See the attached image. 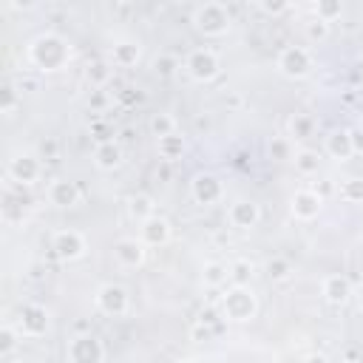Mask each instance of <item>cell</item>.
<instances>
[{
    "instance_id": "5b68a950",
    "label": "cell",
    "mask_w": 363,
    "mask_h": 363,
    "mask_svg": "<svg viewBox=\"0 0 363 363\" xmlns=\"http://www.w3.org/2000/svg\"><path fill=\"white\" fill-rule=\"evenodd\" d=\"M68 363H105V346L96 335H74L65 346Z\"/></svg>"
},
{
    "instance_id": "4fadbf2b",
    "label": "cell",
    "mask_w": 363,
    "mask_h": 363,
    "mask_svg": "<svg viewBox=\"0 0 363 363\" xmlns=\"http://www.w3.org/2000/svg\"><path fill=\"white\" fill-rule=\"evenodd\" d=\"M9 179L20 184H34L40 179V159L34 153H17L9 162Z\"/></svg>"
},
{
    "instance_id": "8992f818",
    "label": "cell",
    "mask_w": 363,
    "mask_h": 363,
    "mask_svg": "<svg viewBox=\"0 0 363 363\" xmlns=\"http://www.w3.org/2000/svg\"><path fill=\"white\" fill-rule=\"evenodd\" d=\"M184 68L196 82H210L218 77L221 62H218V54L213 48H193L184 60Z\"/></svg>"
},
{
    "instance_id": "7bdbcfd3",
    "label": "cell",
    "mask_w": 363,
    "mask_h": 363,
    "mask_svg": "<svg viewBox=\"0 0 363 363\" xmlns=\"http://www.w3.org/2000/svg\"><path fill=\"white\" fill-rule=\"evenodd\" d=\"M303 363H329V357H326V354H320V352H312V354H306V357H303Z\"/></svg>"
},
{
    "instance_id": "d6986e66",
    "label": "cell",
    "mask_w": 363,
    "mask_h": 363,
    "mask_svg": "<svg viewBox=\"0 0 363 363\" xmlns=\"http://www.w3.org/2000/svg\"><path fill=\"white\" fill-rule=\"evenodd\" d=\"M326 153H329L332 159H337V162H346V159H352V156H354V150H352V139H349V130H343V128L332 130V133L326 136Z\"/></svg>"
},
{
    "instance_id": "f6af8a7d",
    "label": "cell",
    "mask_w": 363,
    "mask_h": 363,
    "mask_svg": "<svg viewBox=\"0 0 363 363\" xmlns=\"http://www.w3.org/2000/svg\"><path fill=\"white\" fill-rule=\"evenodd\" d=\"M173 363H199L196 357H179V360H173Z\"/></svg>"
},
{
    "instance_id": "f1b7e54d",
    "label": "cell",
    "mask_w": 363,
    "mask_h": 363,
    "mask_svg": "<svg viewBox=\"0 0 363 363\" xmlns=\"http://www.w3.org/2000/svg\"><path fill=\"white\" fill-rule=\"evenodd\" d=\"M250 278H252V264L247 258H235L230 264V284L233 286H250Z\"/></svg>"
},
{
    "instance_id": "c3c4849f",
    "label": "cell",
    "mask_w": 363,
    "mask_h": 363,
    "mask_svg": "<svg viewBox=\"0 0 363 363\" xmlns=\"http://www.w3.org/2000/svg\"><path fill=\"white\" fill-rule=\"evenodd\" d=\"M360 278H363V258H360Z\"/></svg>"
},
{
    "instance_id": "d6a6232c",
    "label": "cell",
    "mask_w": 363,
    "mask_h": 363,
    "mask_svg": "<svg viewBox=\"0 0 363 363\" xmlns=\"http://www.w3.org/2000/svg\"><path fill=\"white\" fill-rule=\"evenodd\" d=\"M340 196H343V201L363 204V179H346L340 184Z\"/></svg>"
},
{
    "instance_id": "6da1fadb",
    "label": "cell",
    "mask_w": 363,
    "mask_h": 363,
    "mask_svg": "<svg viewBox=\"0 0 363 363\" xmlns=\"http://www.w3.org/2000/svg\"><path fill=\"white\" fill-rule=\"evenodd\" d=\"M28 60H31V65H34L37 71H60V68H65L68 60H71V45H68L60 34L45 31V34H40V37L31 40V45H28Z\"/></svg>"
},
{
    "instance_id": "3957f363",
    "label": "cell",
    "mask_w": 363,
    "mask_h": 363,
    "mask_svg": "<svg viewBox=\"0 0 363 363\" xmlns=\"http://www.w3.org/2000/svg\"><path fill=\"white\" fill-rule=\"evenodd\" d=\"M193 26L204 37H224L233 26V17L224 3H201L193 11Z\"/></svg>"
},
{
    "instance_id": "ffe728a7",
    "label": "cell",
    "mask_w": 363,
    "mask_h": 363,
    "mask_svg": "<svg viewBox=\"0 0 363 363\" xmlns=\"http://www.w3.org/2000/svg\"><path fill=\"white\" fill-rule=\"evenodd\" d=\"M139 57H142V48H139V43H133V40H119V43L111 45V60H113V65L130 68V65L139 62Z\"/></svg>"
},
{
    "instance_id": "f546056e",
    "label": "cell",
    "mask_w": 363,
    "mask_h": 363,
    "mask_svg": "<svg viewBox=\"0 0 363 363\" xmlns=\"http://www.w3.org/2000/svg\"><path fill=\"white\" fill-rule=\"evenodd\" d=\"M267 150H269V159H275V162H292L295 159L292 156V142L286 136H272Z\"/></svg>"
},
{
    "instance_id": "5bb4252c",
    "label": "cell",
    "mask_w": 363,
    "mask_h": 363,
    "mask_svg": "<svg viewBox=\"0 0 363 363\" xmlns=\"http://www.w3.org/2000/svg\"><path fill=\"white\" fill-rule=\"evenodd\" d=\"M167 238H170V221L167 218L150 216L147 221L139 224V241L145 247H162V244H167Z\"/></svg>"
},
{
    "instance_id": "d590c367",
    "label": "cell",
    "mask_w": 363,
    "mask_h": 363,
    "mask_svg": "<svg viewBox=\"0 0 363 363\" xmlns=\"http://www.w3.org/2000/svg\"><path fill=\"white\" fill-rule=\"evenodd\" d=\"M60 156V142L54 136H45L40 145H37V159H45V162H54Z\"/></svg>"
},
{
    "instance_id": "7dc6e473",
    "label": "cell",
    "mask_w": 363,
    "mask_h": 363,
    "mask_svg": "<svg viewBox=\"0 0 363 363\" xmlns=\"http://www.w3.org/2000/svg\"><path fill=\"white\" fill-rule=\"evenodd\" d=\"M357 71H360V77H363V57H360V62H357Z\"/></svg>"
},
{
    "instance_id": "9c48e42d",
    "label": "cell",
    "mask_w": 363,
    "mask_h": 363,
    "mask_svg": "<svg viewBox=\"0 0 363 363\" xmlns=\"http://www.w3.org/2000/svg\"><path fill=\"white\" fill-rule=\"evenodd\" d=\"M190 196L196 199V204L210 207V204L221 201V196H224V184H221V179L213 176V173H196L193 182H190Z\"/></svg>"
},
{
    "instance_id": "f35d334b",
    "label": "cell",
    "mask_w": 363,
    "mask_h": 363,
    "mask_svg": "<svg viewBox=\"0 0 363 363\" xmlns=\"http://www.w3.org/2000/svg\"><path fill=\"white\" fill-rule=\"evenodd\" d=\"M14 88H17L20 94H34V91H40V79H37V77H20Z\"/></svg>"
},
{
    "instance_id": "2e32d148",
    "label": "cell",
    "mask_w": 363,
    "mask_h": 363,
    "mask_svg": "<svg viewBox=\"0 0 363 363\" xmlns=\"http://www.w3.org/2000/svg\"><path fill=\"white\" fill-rule=\"evenodd\" d=\"M320 295H323L329 303L343 306V303L349 301V295H352V281H349L346 275H340V272L326 275V278L320 281Z\"/></svg>"
},
{
    "instance_id": "83f0119b",
    "label": "cell",
    "mask_w": 363,
    "mask_h": 363,
    "mask_svg": "<svg viewBox=\"0 0 363 363\" xmlns=\"http://www.w3.org/2000/svg\"><path fill=\"white\" fill-rule=\"evenodd\" d=\"M264 272H267L269 281H286V278L292 275V264H289V258L275 255V258H269V261L264 264Z\"/></svg>"
},
{
    "instance_id": "ab89813d",
    "label": "cell",
    "mask_w": 363,
    "mask_h": 363,
    "mask_svg": "<svg viewBox=\"0 0 363 363\" xmlns=\"http://www.w3.org/2000/svg\"><path fill=\"white\" fill-rule=\"evenodd\" d=\"M349 139H352V150L363 153V128H349Z\"/></svg>"
},
{
    "instance_id": "603a6c76",
    "label": "cell",
    "mask_w": 363,
    "mask_h": 363,
    "mask_svg": "<svg viewBox=\"0 0 363 363\" xmlns=\"http://www.w3.org/2000/svg\"><path fill=\"white\" fill-rule=\"evenodd\" d=\"M156 150H159V156H162L164 162H176V159L184 153V136L170 133V136H164V139H156Z\"/></svg>"
},
{
    "instance_id": "4dcf8cb0",
    "label": "cell",
    "mask_w": 363,
    "mask_h": 363,
    "mask_svg": "<svg viewBox=\"0 0 363 363\" xmlns=\"http://www.w3.org/2000/svg\"><path fill=\"white\" fill-rule=\"evenodd\" d=\"M150 133H153L156 139H164V136L176 133V119H173L170 113H153V116H150Z\"/></svg>"
},
{
    "instance_id": "b9f144b4",
    "label": "cell",
    "mask_w": 363,
    "mask_h": 363,
    "mask_svg": "<svg viewBox=\"0 0 363 363\" xmlns=\"http://www.w3.org/2000/svg\"><path fill=\"white\" fill-rule=\"evenodd\" d=\"M119 99H122V102H128V105H133V102H139V99H142V94H139V91L133 94V88H125V91H119Z\"/></svg>"
},
{
    "instance_id": "60d3db41",
    "label": "cell",
    "mask_w": 363,
    "mask_h": 363,
    "mask_svg": "<svg viewBox=\"0 0 363 363\" xmlns=\"http://www.w3.org/2000/svg\"><path fill=\"white\" fill-rule=\"evenodd\" d=\"M199 323H204V326H216V329H218V315H216V309H204V312L199 315Z\"/></svg>"
},
{
    "instance_id": "277c9868",
    "label": "cell",
    "mask_w": 363,
    "mask_h": 363,
    "mask_svg": "<svg viewBox=\"0 0 363 363\" xmlns=\"http://www.w3.org/2000/svg\"><path fill=\"white\" fill-rule=\"evenodd\" d=\"M275 65H278V71H281L286 79H303V77L312 74L315 60H312L309 48H303V45H284V48L278 51Z\"/></svg>"
},
{
    "instance_id": "4316f807",
    "label": "cell",
    "mask_w": 363,
    "mask_h": 363,
    "mask_svg": "<svg viewBox=\"0 0 363 363\" xmlns=\"http://www.w3.org/2000/svg\"><path fill=\"white\" fill-rule=\"evenodd\" d=\"M292 162H295V170L303 173V176H312V173H318V167H320V156H318L315 150H306V147L298 150Z\"/></svg>"
},
{
    "instance_id": "ac0fdd59",
    "label": "cell",
    "mask_w": 363,
    "mask_h": 363,
    "mask_svg": "<svg viewBox=\"0 0 363 363\" xmlns=\"http://www.w3.org/2000/svg\"><path fill=\"white\" fill-rule=\"evenodd\" d=\"M94 164L99 170H116L122 164V147H119V142H113V139L99 142L94 147Z\"/></svg>"
},
{
    "instance_id": "ba28073f",
    "label": "cell",
    "mask_w": 363,
    "mask_h": 363,
    "mask_svg": "<svg viewBox=\"0 0 363 363\" xmlns=\"http://www.w3.org/2000/svg\"><path fill=\"white\" fill-rule=\"evenodd\" d=\"M94 301H96V309H99L102 315H108V318L125 315V312H128V303H130L128 289L119 286V284H102V286L96 289Z\"/></svg>"
},
{
    "instance_id": "44dd1931",
    "label": "cell",
    "mask_w": 363,
    "mask_h": 363,
    "mask_svg": "<svg viewBox=\"0 0 363 363\" xmlns=\"http://www.w3.org/2000/svg\"><path fill=\"white\" fill-rule=\"evenodd\" d=\"M128 216L136 218L139 224L147 221L150 216H156V201H153V196H147V193L130 196V199H128Z\"/></svg>"
},
{
    "instance_id": "52a82bcc",
    "label": "cell",
    "mask_w": 363,
    "mask_h": 363,
    "mask_svg": "<svg viewBox=\"0 0 363 363\" xmlns=\"http://www.w3.org/2000/svg\"><path fill=\"white\" fill-rule=\"evenodd\" d=\"M51 250H54V255L60 261H77V258L85 255L88 244H85V235L79 230H71L68 227V230H57L51 235Z\"/></svg>"
},
{
    "instance_id": "cb8c5ba5",
    "label": "cell",
    "mask_w": 363,
    "mask_h": 363,
    "mask_svg": "<svg viewBox=\"0 0 363 363\" xmlns=\"http://www.w3.org/2000/svg\"><path fill=\"white\" fill-rule=\"evenodd\" d=\"M312 11H315L318 20H323V23L332 26V23L343 14V3H340V0H318V3L312 6Z\"/></svg>"
},
{
    "instance_id": "bcb514c9",
    "label": "cell",
    "mask_w": 363,
    "mask_h": 363,
    "mask_svg": "<svg viewBox=\"0 0 363 363\" xmlns=\"http://www.w3.org/2000/svg\"><path fill=\"white\" fill-rule=\"evenodd\" d=\"M357 301H360V309H363V281H360V289H357Z\"/></svg>"
},
{
    "instance_id": "74e56055",
    "label": "cell",
    "mask_w": 363,
    "mask_h": 363,
    "mask_svg": "<svg viewBox=\"0 0 363 363\" xmlns=\"http://www.w3.org/2000/svg\"><path fill=\"white\" fill-rule=\"evenodd\" d=\"M258 9H261L264 14H269V17H278V14L289 11V3H286V0H261Z\"/></svg>"
},
{
    "instance_id": "e0dca14e",
    "label": "cell",
    "mask_w": 363,
    "mask_h": 363,
    "mask_svg": "<svg viewBox=\"0 0 363 363\" xmlns=\"http://www.w3.org/2000/svg\"><path fill=\"white\" fill-rule=\"evenodd\" d=\"M113 255L122 267L133 269V267H142L145 264V244L139 238H119L113 244Z\"/></svg>"
},
{
    "instance_id": "8fae6325",
    "label": "cell",
    "mask_w": 363,
    "mask_h": 363,
    "mask_svg": "<svg viewBox=\"0 0 363 363\" xmlns=\"http://www.w3.org/2000/svg\"><path fill=\"white\" fill-rule=\"evenodd\" d=\"M48 309L40 303H26L20 309V335L26 337H40L48 332Z\"/></svg>"
},
{
    "instance_id": "e575fe53",
    "label": "cell",
    "mask_w": 363,
    "mask_h": 363,
    "mask_svg": "<svg viewBox=\"0 0 363 363\" xmlns=\"http://www.w3.org/2000/svg\"><path fill=\"white\" fill-rule=\"evenodd\" d=\"M153 71H156L159 77H173V74L179 71V60H176L173 54H159V57L153 60Z\"/></svg>"
},
{
    "instance_id": "9a60e30c",
    "label": "cell",
    "mask_w": 363,
    "mask_h": 363,
    "mask_svg": "<svg viewBox=\"0 0 363 363\" xmlns=\"http://www.w3.org/2000/svg\"><path fill=\"white\" fill-rule=\"evenodd\" d=\"M48 201L54 207H62V210L77 207L79 204V187H77V182H71V179H54L48 184Z\"/></svg>"
},
{
    "instance_id": "836d02e7",
    "label": "cell",
    "mask_w": 363,
    "mask_h": 363,
    "mask_svg": "<svg viewBox=\"0 0 363 363\" xmlns=\"http://www.w3.org/2000/svg\"><path fill=\"white\" fill-rule=\"evenodd\" d=\"M303 31H306V40H309V43H323V40L329 37V23L312 17V20L303 26Z\"/></svg>"
},
{
    "instance_id": "8d00e7d4",
    "label": "cell",
    "mask_w": 363,
    "mask_h": 363,
    "mask_svg": "<svg viewBox=\"0 0 363 363\" xmlns=\"http://www.w3.org/2000/svg\"><path fill=\"white\" fill-rule=\"evenodd\" d=\"M17 343H20V335H17V329H11V326H3V329H0V354H11V352L17 349Z\"/></svg>"
},
{
    "instance_id": "7a4b0ae2",
    "label": "cell",
    "mask_w": 363,
    "mask_h": 363,
    "mask_svg": "<svg viewBox=\"0 0 363 363\" xmlns=\"http://www.w3.org/2000/svg\"><path fill=\"white\" fill-rule=\"evenodd\" d=\"M221 315L233 323H247L258 315V298L250 286H230L221 295Z\"/></svg>"
},
{
    "instance_id": "30bf717a",
    "label": "cell",
    "mask_w": 363,
    "mask_h": 363,
    "mask_svg": "<svg viewBox=\"0 0 363 363\" xmlns=\"http://www.w3.org/2000/svg\"><path fill=\"white\" fill-rule=\"evenodd\" d=\"M289 210L298 221H312L318 218V213L323 210V196H318L315 190L303 187V190H295L292 199H289Z\"/></svg>"
},
{
    "instance_id": "d4e9b609",
    "label": "cell",
    "mask_w": 363,
    "mask_h": 363,
    "mask_svg": "<svg viewBox=\"0 0 363 363\" xmlns=\"http://www.w3.org/2000/svg\"><path fill=\"white\" fill-rule=\"evenodd\" d=\"M85 79H88L94 88H102V85L111 79V65H108L105 60H94V62H88V68H85Z\"/></svg>"
},
{
    "instance_id": "ee69618b",
    "label": "cell",
    "mask_w": 363,
    "mask_h": 363,
    "mask_svg": "<svg viewBox=\"0 0 363 363\" xmlns=\"http://www.w3.org/2000/svg\"><path fill=\"white\" fill-rule=\"evenodd\" d=\"M11 9H31V3H20V0H14Z\"/></svg>"
},
{
    "instance_id": "484cf974",
    "label": "cell",
    "mask_w": 363,
    "mask_h": 363,
    "mask_svg": "<svg viewBox=\"0 0 363 363\" xmlns=\"http://www.w3.org/2000/svg\"><path fill=\"white\" fill-rule=\"evenodd\" d=\"M315 119L309 116V113H295L292 119H289V133L295 136V139H309L312 133H315Z\"/></svg>"
},
{
    "instance_id": "7c38bea8",
    "label": "cell",
    "mask_w": 363,
    "mask_h": 363,
    "mask_svg": "<svg viewBox=\"0 0 363 363\" xmlns=\"http://www.w3.org/2000/svg\"><path fill=\"white\" fill-rule=\"evenodd\" d=\"M227 218L233 227L238 230H252L258 221H261V207L252 201V199H235L227 210Z\"/></svg>"
},
{
    "instance_id": "1f68e13d",
    "label": "cell",
    "mask_w": 363,
    "mask_h": 363,
    "mask_svg": "<svg viewBox=\"0 0 363 363\" xmlns=\"http://www.w3.org/2000/svg\"><path fill=\"white\" fill-rule=\"evenodd\" d=\"M17 105H20V91L14 85H3L0 88V113L3 116H14Z\"/></svg>"
},
{
    "instance_id": "7402d4cb",
    "label": "cell",
    "mask_w": 363,
    "mask_h": 363,
    "mask_svg": "<svg viewBox=\"0 0 363 363\" xmlns=\"http://www.w3.org/2000/svg\"><path fill=\"white\" fill-rule=\"evenodd\" d=\"M201 281H204V286L218 289V286H224L230 281V267L221 264V261H207L204 269H201Z\"/></svg>"
}]
</instances>
